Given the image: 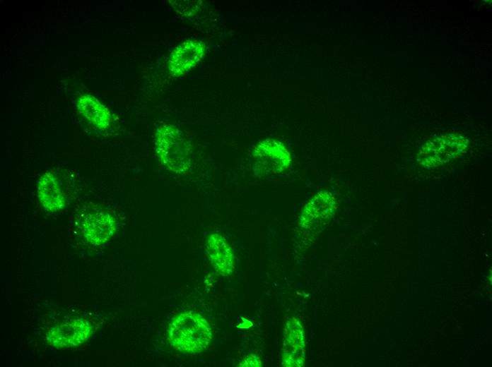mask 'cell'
I'll return each mask as SVG.
<instances>
[{
	"label": "cell",
	"mask_w": 492,
	"mask_h": 367,
	"mask_svg": "<svg viewBox=\"0 0 492 367\" xmlns=\"http://www.w3.org/2000/svg\"><path fill=\"white\" fill-rule=\"evenodd\" d=\"M154 146L159 162L168 171L183 174L192 164V149L182 132L170 124L160 126L155 133Z\"/></svg>",
	"instance_id": "6da1fadb"
},
{
	"label": "cell",
	"mask_w": 492,
	"mask_h": 367,
	"mask_svg": "<svg viewBox=\"0 0 492 367\" xmlns=\"http://www.w3.org/2000/svg\"><path fill=\"white\" fill-rule=\"evenodd\" d=\"M168 335L170 342L175 349L187 353L204 351L211 340L208 322L194 312L177 315L170 325Z\"/></svg>",
	"instance_id": "7a4b0ae2"
},
{
	"label": "cell",
	"mask_w": 492,
	"mask_h": 367,
	"mask_svg": "<svg viewBox=\"0 0 492 367\" xmlns=\"http://www.w3.org/2000/svg\"><path fill=\"white\" fill-rule=\"evenodd\" d=\"M251 161L254 173L264 176L284 172L290 165L291 158L283 143L268 138L254 148Z\"/></svg>",
	"instance_id": "3957f363"
},
{
	"label": "cell",
	"mask_w": 492,
	"mask_h": 367,
	"mask_svg": "<svg viewBox=\"0 0 492 367\" xmlns=\"http://www.w3.org/2000/svg\"><path fill=\"white\" fill-rule=\"evenodd\" d=\"M467 141L460 135L447 134L428 140L421 148L418 161L423 166L433 167L448 162L467 147Z\"/></svg>",
	"instance_id": "277c9868"
},
{
	"label": "cell",
	"mask_w": 492,
	"mask_h": 367,
	"mask_svg": "<svg viewBox=\"0 0 492 367\" xmlns=\"http://www.w3.org/2000/svg\"><path fill=\"white\" fill-rule=\"evenodd\" d=\"M336 206L334 194L327 190L315 194L304 206L300 217V225L308 229H315L326 223Z\"/></svg>",
	"instance_id": "5b68a950"
},
{
	"label": "cell",
	"mask_w": 492,
	"mask_h": 367,
	"mask_svg": "<svg viewBox=\"0 0 492 367\" xmlns=\"http://www.w3.org/2000/svg\"><path fill=\"white\" fill-rule=\"evenodd\" d=\"M206 53L205 43L199 40H187L171 52L168 61L170 73L180 77L195 67Z\"/></svg>",
	"instance_id": "8992f818"
},
{
	"label": "cell",
	"mask_w": 492,
	"mask_h": 367,
	"mask_svg": "<svg viewBox=\"0 0 492 367\" xmlns=\"http://www.w3.org/2000/svg\"><path fill=\"white\" fill-rule=\"evenodd\" d=\"M91 326L82 319H72L52 327L47 333L48 341L59 348L77 346L86 340Z\"/></svg>",
	"instance_id": "52a82bcc"
},
{
	"label": "cell",
	"mask_w": 492,
	"mask_h": 367,
	"mask_svg": "<svg viewBox=\"0 0 492 367\" xmlns=\"http://www.w3.org/2000/svg\"><path fill=\"white\" fill-rule=\"evenodd\" d=\"M116 230L113 217L106 212L88 215L83 221L82 231L88 241L100 245L109 241Z\"/></svg>",
	"instance_id": "ba28073f"
},
{
	"label": "cell",
	"mask_w": 492,
	"mask_h": 367,
	"mask_svg": "<svg viewBox=\"0 0 492 367\" xmlns=\"http://www.w3.org/2000/svg\"><path fill=\"white\" fill-rule=\"evenodd\" d=\"M205 248L212 265L218 273L228 275L233 272L234 255L225 237L216 233L210 234Z\"/></svg>",
	"instance_id": "9c48e42d"
},
{
	"label": "cell",
	"mask_w": 492,
	"mask_h": 367,
	"mask_svg": "<svg viewBox=\"0 0 492 367\" xmlns=\"http://www.w3.org/2000/svg\"><path fill=\"white\" fill-rule=\"evenodd\" d=\"M37 192L40 204L47 211L57 212L64 207L65 197L54 173L47 172L40 177Z\"/></svg>",
	"instance_id": "30bf717a"
},
{
	"label": "cell",
	"mask_w": 492,
	"mask_h": 367,
	"mask_svg": "<svg viewBox=\"0 0 492 367\" xmlns=\"http://www.w3.org/2000/svg\"><path fill=\"white\" fill-rule=\"evenodd\" d=\"M77 107L81 114L95 127L105 129L110 125L111 116L109 110L95 97L88 95L81 96Z\"/></svg>",
	"instance_id": "8fae6325"
},
{
	"label": "cell",
	"mask_w": 492,
	"mask_h": 367,
	"mask_svg": "<svg viewBox=\"0 0 492 367\" xmlns=\"http://www.w3.org/2000/svg\"><path fill=\"white\" fill-rule=\"evenodd\" d=\"M172 8L178 13L189 16L197 12L201 5L199 1H170Z\"/></svg>",
	"instance_id": "7c38bea8"
},
{
	"label": "cell",
	"mask_w": 492,
	"mask_h": 367,
	"mask_svg": "<svg viewBox=\"0 0 492 367\" xmlns=\"http://www.w3.org/2000/svg\"><path fill=\"white\" fill-rule=\"evenodd\" d=\"M242 366H260L261 362L258 357L255 356H251L249 358L245 359L242 363L240 364Z\"/></svg>",
	"instance_id": "4fadbf2b"
}]
</instances>
